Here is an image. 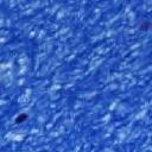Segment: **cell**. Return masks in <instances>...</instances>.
Returning a JSON list of instances; mask_svg holds the SVG:
<instances>
[{"mask_svg": "<svg viewBox=\"0 0 152 152\" xmlns=\"http://www.w3.org/2000/svg\"><path fill=\"white\" fill-rule=\"evenodd\" d=\"M27 119H28V115H27L26 113H20V114H18V115L15 116V119H14V124H17V125H19V124H24Z\"/></svg>", "mask_w": 152, "mask_h": 152, "instance_id": "1", "label": "cell"}, {"mask_svg": "<svg viewBox=\"0 0 152 152\" xmlns=\"http://www.w3.org/2000/svg\"><path fill=\"white\" fill-rule=\"evenodd\" d=\"M151 26H152V25H151V21H148V20H144V21L140 24V30L146 32V31H148V30L151 28Z\"/></svg>", "mask_w": 152, "mask_h": 152, "instance_id": "2", "label": "cell"}]
</instances>
